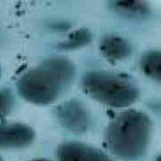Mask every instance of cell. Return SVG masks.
Returning <instances> with one entry per match:
<instances>
[{"mask_svg": "<svg viewBox=\"0 0 161 161\" xmlns=\"http://www.w3.org/2000/svg\"><path fill=\"white\" fill-rule=\"evenodd\" d=\"M75 75L74 64L63 58H53L26 72L19 80V94L36 104L56 101L71 84Z\"/></svg>", "mask_w": 161, "mask_h": 161, "instance_id": "cell-1", "label": "cell"}, {"mask_svg": "<svg viewBox=\"0 0 161 161\" xmlns=\"http://www.w3.org/2000/svg\"><path fill=\"white\" fill-rule=\"evenodd\" d=\"M151 132L152 123L148 116L141 111L130 110L120 113L110 123L106 140L116 157L134 161L145 154Z\"/></svg>", "mask_w": 161, "mask_h": 161, "instance_id": "cell-2", "label": "cell"}, {"mask_svg": "<svg viewBox=\"0 0 161 161\" xmlns=\"http://www.w3.org/2000/svg\"><path fill=\"white\" fill-rule=\"evenodd\" d=\"M85 92L92 98L107 106L123 108L139 97L138 89L126 77L105 71H92L82 79Z\"/></svg>", "mask_w": 161, "mask_h": 161, "instance_id": "cell-3", "label": "cell"}, {"mask_svg": "<svg viewBox=\"0 0 161 161\" xmlns=\"http://www.w3.org/2000/svg\"><path fill=\"white\" fill-rule=\"evenodd\" d=\"M56 115L60 124L66 130L75 133H85L90 126V117L85 106L78 101L70 100L59 104Z\"/></svg>", "mask_w": 161, "mask_h": 161, "instance_id": "cell-4", "label": "cell"}, {"mask_svg": "<svg viewBox=\"0 0 161 161\" xmlns=\"http://www.w3.org/2000/svg\"><path fill=\"white\" fill-rule=\"evenodd\" d=\"M34 131L21 123H0V147L20 149L29 146L34 139Z\"/></svg>", "mask_w": 161, "mask_h": 161, "instance_id": "cell-5", "label": "cell"}, {"mask_svg": "<svg viewBox=\"0 0 161 161\" xmlns=\"http://www.w3.org/2000/svg\"><path fill=\"white\" fill-rule=\"evenodd\" d=\"M57 156L59 161H114L95 147L75 142L61 145L58 149Z\"/></svg>", "mask_w": 161, "mask_h": 161, "instance_id": "cell-6", "label": "cell"}, {"mask_svg": "<svg viewBox=\"0 0 161 161\" xmlns=\"http://www.w3.org/2000/svg\"><path fill=\"white\" fill-rule=\"evenodd\" d=\"M100 50L106 59L115 63L130 56L131 47L127 40L121 37L108 36L102 39Z\"/></svg>", "mask_w": 161, "mask_h": 161, "instance_id": "cell-7", "label": "cell"}, {"mask_svg": "<svg viewBox=\"0 0 161 161\" xmlns=\"http://www.w3.org/2000/svg\"><path fill=\"white\" fill-rule=\"evenodd\" d=\"M141 68L144 73L148 77L160 80L161 76V53L158 50L146 52L141 58Z\"/></svg>", "mask_w": 161, "mask_h": 161, "instance_id": "cell-8", "label": "cell"}, {"mask_svg": "<svg viewBox=\"0 0 161 161\" xmlns=\"http://www.w3.org/2000/svg\"><path fill=\"white\" fill-rule=\"evenodd\" d=\"M112 4L117 11L130 17L146 16L150 11L147 3L142 1H113Z\"/></svg>", "mask_w": 161, "mask_h": 161, "instance_id": "cell-9", "label": "cell"}, {"mask_svg": "<svg viewBox=\"0 0 161 161\" xmlns=\"http://www.w3.org/2000/svg\"><path fill=\"white\" fill-rule=\"evenodd\" d=\"M92 36L86 29H78L72 32L66 40L59 45V48L63 50H73L83 47L90 43Z\"/></svg>", "mask_w": 161, "mask_h": 161, "instance_id": "cell-10", "label": "cell"}, {"mask_svg": "<svg viewBox=\"0 0 161 161\" xmlns=\"http://www.w3.org/2000/svg\"><path fill=\"white\" fill-rule=\"evenodd\" d=\"M14 104V97L12 92L7 88L0 90V119L8 115Z\"/></svg>", "mask_w": 161, "mask_h": 161, "instance_id": "cell-11", "label": "cell"}, {"mask_svg": "<svg viewBox=\"0 0 161 161\" xmlns=\"http://www.w3.org/2000/svg\"><path fill=\"white\" fill-rule=\"evenodd\" d=\"M31 161H50L48 159H45V158H37V159H34Z\"/></svg>", "mask_w": 161, "mask_h": 161, "instance_id": "cell-12", "label": "cell"}, {"mask_svg": "<svg viewBox=\"0 0 161 161\" xmlns=\"http://www.w3.org/2000/svg\"><path fill=\"white\" fill-rule=\"evenodd\" d=\"M0 161H2V158H1V157H0Z\"/></svg>", "mask_w": 161, "mask_h": 161, "instance_id": "cell-13", "label": "cell"}, {"mask_svg": "<svg viewBox=\"0 0 161 161\" xmlns=\"http://www.w3.org/2000/svg\"><path fill=\"white\" fill-rule=\"evenodd\" d=\"M0 75H1V69H0Z\"/></svg>", "mask_w": 161, "mask_h": 161, "instance_id": "cell-14", "label": "cell"}]
</instances>
